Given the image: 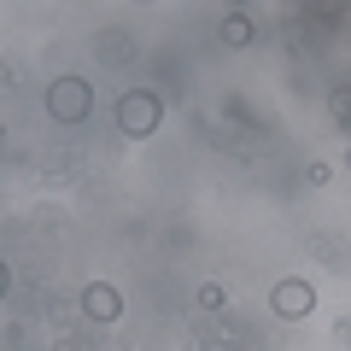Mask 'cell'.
Listing matches in <instances>:
<instances>
[{"label":"cell","mask_w":351,"mask_h":351,"mask_svg":"<svg viewBox=\"0 0 351 351\" xmlns=\"http://www.w3.org/2000/svg\"><path fill=\"white\" fill-rule=\"evenodd\" d=\"M158 117H164V106L152 100V94H123V100H117V123H123L129 135H152Z\"/></svg>","instance_id":"7a4b0ae2"},{"label":"cell","mask_w":351,"mask_h":351,"mask_svg":"<svg viewBox=\"0 0 351 351\" xmlns=\"http://www.w3.org/2000/svg\"><path fill=\"white\" fill-rule=\"evenodd\" d=\"M334 117H351V88H339V94H334Z\"/></svg>","instance_id":"5b68a950"},{"label":"cell","mask_w":351,"mask_h":351,"mask_svg":"<svg viewBox=\"0 0 351 351\" xmlns=\"http://www.w3.org/2000/svg\"><path fill=\"white\" fill-rule=\"evenodd\" d=\"M47 112L59 117V123H82L88 117V82L82 76H59V82L47 88Z\"/></svg>","instance_id":"6da1fadb"},{"label":"cell","mask_w":351,"mask_h":351,"mask_svg":"<svg viewBox=\"0 0 351 351\" xmlns=\"http://www.w3.org/2000/svg\"><path fill=\"white\" fill-rule=\"evenodd\" d=\"M82 311L94 316V322H117V316H123V293H117L112 281H94V287H82Z\"/></svg>","instance_id":"3957f363"},{"label":"cell","mask_w":351,"mask_h":351,"mask_svg":"<svg viewBox=\"0 0 351 351\" xmlns=\"http://www.w3.org/2000/svg\"><path fill=\"white\" fill-rule=\"evenodd\" d=\"M0 293H6V263H0Z\"/></svg>","instance_id":"8992f818"},{"label":"cell","mask_w":351,"mask_h":351,"mask_svg":"<svg viewBox=\"0 0 351 351\" xmlns=\"http://www.w3.org/2000/svg\"><path fill=\"white\" fill-rule=\"evenodd\" d=\"M276 311L281 316H311L316 311V287L311 281H281L276 287Z\"/></svg>","instance_id":"277c9868"}]
</instances>
